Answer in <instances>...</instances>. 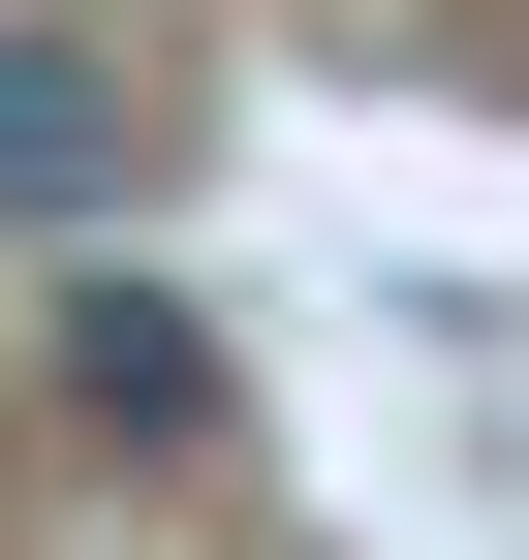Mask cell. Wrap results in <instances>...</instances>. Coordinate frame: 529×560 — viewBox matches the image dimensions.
I'll list each match as a JSON object with an SVG mask.
<instances>
[{
  "instance_id": "cell-2",
  "label": "cell",
  "mask_w": 529,
  "mask_h": 560,
  "mask_svg": "<svg viewBox=\"0 0 529 560\" xmlns=\"http://www.w3.org/2000/svg\"><path fill=\"white\" fill-rule=\"evenodd\" d=\"M125 187H156V125H125V62H94V32H32V0H0V219H32V249H94Z\"/></svg>"
},
{
  "instance_id": "cell-1",
  "label": "cell",
  "mask_w": 529,
  "mask_h": 560,
  "mask_svg": "<svg viewBox=\"0 0 529 560\" xmlns=\"http://www.w3.org/2000/svg\"><path fill=\"white\" fill-rule=\"evenodd\" d=\"M32 405L94 467H219L249 436V374H219V312H156V280H62V342H32Z\"/></svg>"
}]
</instances>
